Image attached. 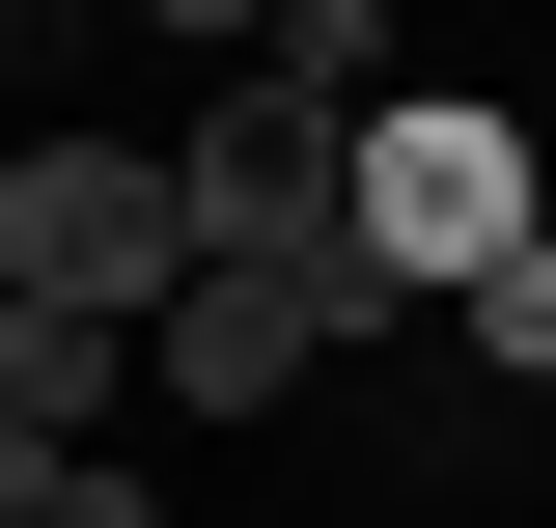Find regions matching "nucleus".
Here are the masks:
<instances>
[{"label": "nucleus", "mask_w": 556, "mask_h": 528, "mask_svg": "<svg viewBox=\"0 0 556 528\" xmlns=\"http://www.w3.org/2000/svg\"><path fill=\"white\" fill-rule=\"evenodd\" d=\"M167 278H195V223H167V139H28V167H0V306L139 334Z\"/></svg>", "instance_id": "f257e3e1"}, {"label": "nucleus", "mask_w": 556, "mask_h": 528, "mask_svg": "<svg viewBox=\"0 0 556 528\" xmlns=\"http://www.w3.org/2000/svg\"><path fill=\"white\" fill-rule=\"evenodd\" d=\"M473 362H556V223H529V251L473 278Z\"/></svg>", "instance_id": "7ed1b4c3"}, {"label": "nucleus", "mask_w": 556, "mask_h": 528, "mask_svg": "<svg viewBox=\"0 0 556 528\" xmlns=\"http://www.w3.org/2000/svg\"><path fill=\"white\" fill-rule=\"evenodd\" d=\"M0 528H167V501H139V473L84 445V473H28V501H0Z\"/></svg>", "instance_id": "20e7f679"}, {"label": "nucleus", "mask_w": 556, "mask_h": 528, "mask_svg": "<svg viewBox=\"0 0 556 528\" xmlns=\"http://www.w3.org/2000/svg\"><path fill=\"white\" fill-rule=\"evenodd\" d=\"M306 362H334L306 278H167V306H139V390H195V417H278Z\"/></svg>", "instance_id": "f03ea898"}]
</instances>
